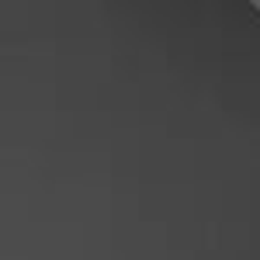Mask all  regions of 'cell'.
<instances>
[]
</instances>
